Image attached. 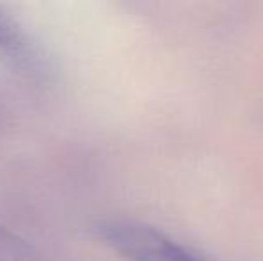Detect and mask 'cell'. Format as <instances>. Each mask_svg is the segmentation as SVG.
Wrapping results in <instances>:
<instances>
[{
	"label": "cell",
	"mask_w": 263,
	"mask_h": 261,
	"mask_svg": "<svg viewBox=\"0 0 263 261\" xmlns=\"http://www.w3.org/2000/svg\"><path fill=\"white\" fill-rule=\"evenodd\" d=\"M97 236L127 261H208L170 234L135 220H104Z\"/></svg>",
	"instance_id": "1"
},
{
	"label": "cell",
	"mask_w": 263,
	"mask_h": 261,
	"mask_svg": "<svg viewBox=\"0 0 263 261\" xmlns=\"http://www.w3.org/2000/svg\"><path fill=\"white\" fill-rule=\"evenodd\" d=\"M0 261H40V254L27 240L0 226Z\"/></svg>",
	"instance_id": "2"
},
{
	"label": "cell",
	"mask_w": 263,
	"mask_h": 261,
	"mask_svg": "<svg viewBox=\"0 0 263 261\" xmlns=\"http://www.w3.org/2000/svg\"><path fill=\"white\" fill-rule=\"evenodd\" d=\"M20 43V32L14 22L0 11V49H11Z\"/></svg>",
	"instance_id": "3"
}]
</instances>
